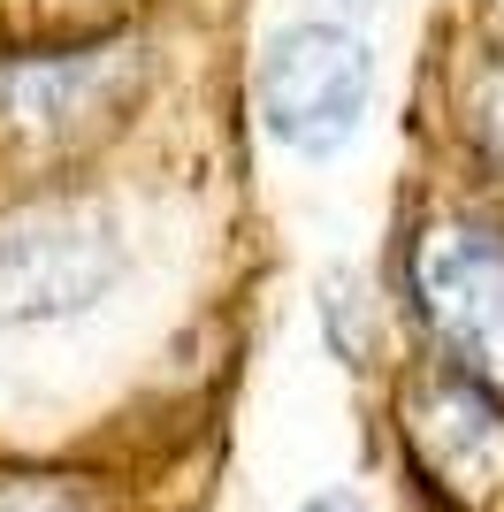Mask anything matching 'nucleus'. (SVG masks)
I'll return each mask as SVG.
<instances>
[{
  "instance_id": "nucleus-1",
  "label": "nucleus",
  "mask_w": 504,
  "mask_h": 512,
  "mask_svg": "<svg viewBox=\"0 0 504 512\" xmlns=\"http://www.w3.org/2000/svg\"><path fill=\"white\" fill-rule=\"evenodd\" d=\"M168 85L161 23L8 39L0 31V184L8 176H100L146 130Z\"/></svg>"
},
{
  "instance_id": "nucleus-2",
  "label": "nucleus",
  "mask_w": 504,
  "mask_h": 512,
  "mask_svg": "<svg viewBox=\"0 0 504 512\" xmlns=\"http://www.w3.org/2000/svg\"><path fill=\"white\" fill-rule=\"evenodd\" d=\"M130 260H138V237L107 169L0 184V329L92 314L123 291Z\"/></svg>"
},
{
  "instance_id": "nucleus-3",
  "label": "nucleus",
  "mask_w": 504,
  "mask_h": 512,
  "mask_svg": "<svg viewBox=\"0 0 504 512\" xmlns=\"http://www.w3.org/2000/svg\"><path fill=\"white\" fill-rule=\"evenodd\" d=\"M398 306L443 367L504 398V199L482 184L428 192L398 230Z\"/></svg>"
},
{
  "instance_id": "nucleus-4",
  "label": "nucleus",
  "mask_w": 504,
  "mask_h": 512,
  "mask_svg": "<svg viewBox=\"0 0 504 512\" xmlns=\"http://www.w3.org/2000/svg\"><path fill=\"white\" fill-rule=\"evenodd\" d=\"M382 100V46L375 23L321 8V16H283L252 46L245 107L252 130L298 169H329L367 138Z\"/></svg>"
},
{
  "instance_id": "nucleus-5",
  "label": "nucleus",
  "mask_w": 504,
  "mask_h": 512,
  "mask_svg": "<svg viewBox=\"0 0 504 512\" xmlns=\"http://www.w3.org/2000/svg\"><path fill=\"white\" fill-rule=\"evenodd\" d=\"M398 421H405L413 467L428 474L451 505H466V512L504 505V398L497 390H482L474 375L428 360L413 383H405Z\"/></svg>"
},
{
  "instance_id": "nucleus-6",
  "label": "nucleus",
  "mask_w": 504,
  "mask_h": 512,
  "mask_svg": "<svg viewBox=\"0 0 504 512\" xmlns=\"http://www.w3.org/2000/svg\"><path fill=\"white\" fill-rule=\"evenodd\" d=\"M436 138L451 153V176L504 199V39L451 31L436 69Z\"/></svg>"
},
{
  "instance_id": "nucleus-7",
  "label": "nucleus",
  "mask_w": 504,
  "mask_h": 512,
  "mask_svg": "<svg viewBox=\"0 0 504 512\" xmlns=\"http://www.w3.org/2000/svg\"><path fill=\"white\" fill-rule=\"evenodd\" d=\"M153 23V0H0L8 39H84V31H123Z\"/></svg>"
},
{
  "instance_id": "nucleus-8",
  "label": "nucleus",
  "mask_w": 504,
  "mask_h": 512,
  "mask_svg": "<svg viewBox=\"0 0 504 512\" xmlns=\"http://www.w3.org/2000/svg\"><path fill=\"white\" fill-rule=\"evenodd\" d=\"M0 512H92L77 482L54 474H0Z\"/></svg>"
},
{
  "instance_id": "nucleus-9",
  "label": "nucleus",
  "mask_w": 504,
  "mask_h": 512,
  "mask_svg": "<svg viewBox=\"0 0 504 512\" xmlns=\"http://www.w3.org/2000/svg\"><path fill=\"white\" fill-rule=\"evenodd\" d=\"M459 23L482 39H504V0H459Z\"/></svg>"
},
{
  "instance_id": "nucleus-10",
  "label": "nucleus",
  "mask_w": 504,
  "mask_h": 512,
  "mask_svg": "<svg viewBox=\"0 0 504 512\" xmlns=\"http://www.w3.org/2000/svg\"><path fill=\"white\" fill-rule=\"evenodd\" d=\"M298 512H367V505H359V497H344V490H314Z\"/></svg>"
},
{
  "instance_id": "nucleus-11",
  "label": "nucleus",
  "mask_w": 504,
  "mask_h": 512,
  "mask_svg": "<svg viewBox=\"0 0 504 512\" xmlns=\"http://www.w3.org/2000/svg\"><path fill=\"white\" fill-rule=\"evenodd\" d=\"M336 8H344V16H359V23H375V8H382V0H336Z\"/></svg>"
}]
</instances>
